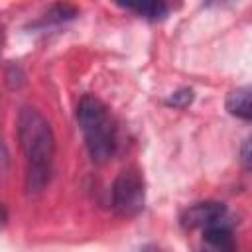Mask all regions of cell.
Masks as SVG:
<instances>
[{
	"mask_svg": "<svg viewBox=\"0 0 252 252\" xmlns=\"http://www.w3.org/2000/svg\"><path fill=\"white\" fill-rule=\"evenodd\" d=\"M77 122L93 161H108L116 150V128L108 114V108L96 96L87 94L77 106Z\"/></svg>",
	"mask_w": 252,
	"mask_h": 252,
	"instance_id": "cell-2",
	"label": "cell"
},
{
	"mask_svg": "<svg viewBox=\"0 0 252 252\" xmlns=\"http://www.w3.org/2000/svg\"><path fill=\"white\" fill-rule=\"evenodd\" d=\"M220 220H226V207L222 203L217 201H203V203H195L193 207H189L183 217L181 222L187 228H207L213 226Z\"/></svg>",
	"mask_w": 252,
	"mask_h": 252,
	"instance_id": "cell-4",
	"label": "cell"
},
{
	"mask_svg": "<svg viewBox=\"0 0 252 252\" xmlns=\"http://www.w3.org/2000/svg\"><path fill=\"white\" fill-rule=\"evenodd\" d=\"M191 100H193V91L191 89H179L167 98V104L173 108H185L191 104Z\"/></svg>",
	"mask_w": 252,
	"mask_h": 252,
	"instance_id": "cell-8",
	"label": "cell"
},
{
	"mask_svg": "<svg viewBox=\"0 0 252 252\" xmlns=\"http://www.w3.org/2000/svg\"><path fill=\"white\" fill-rule=\"evenodd\" d=\"M18 140L28 159L26 189L39 193L49 183L55 158V134L51 124L39 110L24 106L18 116Z\"/></svg>",
	"mask_w": 252,
	"mask_h": 252,
	"instance_id": "cell-1",
	"label": "cell"
},
{
	"mask_svg": "<svg viewBox=\"0 0 252 252\" xmlns=\"http://www.w3.org/2000/svg\"><path fill=\"white\" fill-rule=\"evenodd\" d=\"M205 240L219 252H232L234 250V236L226 220H220L213 226L205 228Z\"/></svg>",
	"mask_w": 252,
	"mask_h": 252,
	"instance_id": "cell-5",
	"label": "cell"
},
{
	"mask_svg": "<svg viewBox=\"0 0 252 252\" xmlns=\"http://www.w3.org/2000/svg\"><path fill=\"white\" fill-rule=\"evenodd\" d=\"M240 159H242V163H244V167L248 169L250 167V140H244V144H242V150H240Z\"/></svg>",
	"mask_w": 252,
	"mask_h": 252,
	"instance_id": "cell-9",
	"label": "cell"
},
{
	"mask_svg": "<svg viewBox=\"0 0 252 252\" xmlns=\"http://www.w3.org/2000/svg\"><path fill=\"white\" fill-rule=\"evenodd\" d=\"M6 220H8V213H6V209L0 205V228L6 224Z\"/></svg>",
	"mask_w": 252,
	"mask_h": 252,
	"instance_id": "cell-11",
	"label": "cell"
},
{
	"mask_svg": "<svg viewBox=\"0 0 252 252\" xmlns=\"http://www.w3.org/2000/svg\"><path fill=\"white\" fill-rule=\"evenodd\" d=\"M122 8L146 18V20H161L167 14V6L163 2H128L122 4Z\"/></svg>",
	"mask_w": 252,
	"mask_h": 252,
	"instance_id": "cell-7",
	"label": "cell"
},
{
	"mask_svg": "<svg viewBox=\"0 0 252 252\" xmlns=\"http://www.w3.org/2000/svg\"><path fill=\"white\" fill-rule=\"evenodd\" d=\"M146 203V185L138 169L126 167L118 173L112 185V207L120 217H136Z\"/></svg>",
	"mask_w": 252,
	"mask_h": 252,
	"instance_id": "cell-3",
	"label": "cell"
},
{
	"mask_svg": "<svg viewBox=\"0 0 252 252\" xmlns=\"http://www.w3.org/2000/svg\"><path fill=\"white\" fill-rule=\"evenodd\" d=\"M226 110L236 118L250 120V116H252V110H250V89L242 87V89H236V91L228 93Z\"/></svg>",
	"mask_w": 252,
	"mask_h": 252,
	"instance_id": "cell-6",
	"label": "cell"
},
{
	"mask_svg": "<svg viewBox=\"0 0 252 252\" xmlns=\"http://www.w3.org/2000/svg\"><path fill=\"white\" fill-rule=\"evenodd\" d=\"M2 43H4V33H2V28H0V51H2Z\"/></svg>",
	"mask_w": 252,
	"mask_h": 252,
	"instance_id": "cell-12",
	"label": "cell"
},
{
	"mask_svg": "<svg viewBox=\"0 0 252 252\" xmlns=\"http://www.w3.org/2000/svg\"><path fill=\"white\" fill-rule=\"evenodd\" d=\"M6 165H8V152H6L4 144H0V173L6 169Z\"/></svg>",
	"mask_w": 252,
	"mask_h": 252,
	"instance_id": "cell-10",
	"label": "cell"
}]
</instances>
